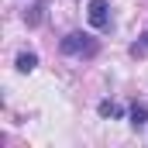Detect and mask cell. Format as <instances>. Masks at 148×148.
<instances>
[{"mask_svg":"<svg viewBox=\"0 0 148 148\" xmlns=\"http://www.w3.org/2000/svg\"><path fill=\"white\" fill-rule=\"evenodd\" d=\"M131 124H134V127L148 124V107L145 103H134V107H131Z\"/></svg>","mask_w":148,"mask_h":148,"instance_id":"6","label":"cell"},{"mask_svg":"<svg viewBox=\"0 0 148 148\" xmlns=\"http://www.w3.org/2000/svg\"><path fill=\"white\" fill-rule=\"evenodd\" d=\"M141 52H148V31H145V38L138 45H131V55H141Z\"/></svg>","mask_w":148,"mask_h":148,"instance_id":"7","label":"cell"},{"mask_svg":"<svg viewBox=\"0 0 148 148\" xmlns=\"http://www.w3.org/2000/svg\"><path fill=\"white\" fill-rule=\"evenodd\" d=\"M86 17H90V24L97 31H107L110 28V3L107 0H90L86 3Z\"/></svg>","mask_w":148,"mask_h":148,"instance_id":"2","label":"cell"},{"mask_svg":"<svg viewBox=\"0 0 148 148\" xmlns=\"http://www.w3.org/2000/svg\"><path fill=\"white\" fill-rule=\"evenodd\" d=\"M97 114H100V117H124V110H121L114 100H100V103H97Z\"/></svg>","mask_w":148,"mask_h":148,"instance_id":"4","label":"cell"},{"mask_svg":"<svg viewBox=\"0 0 148 148\" xmlns=\"http://www.w3.org/2000/svg\"><path fill=\"white\" fill-rule=\"evenodd\" d=\"M62 52L73 55V59H93L100 52V41L93 35H86V31H69V35L62 38Z\"/></svg>","mask_w":148,"mask_h":148,"instance_id":"1","label":"cell"},{"mask_svg":"<svg viewBox=\"0 0 148 148\" xmlns=\"http://www.w3.org/2000/svg\"><path fill=\"white\" fill-rule=\"evenodd\" d=\"M45 7H48V0H38L35 7L24 14V21H28V28H35V24H41V17H45Z\"/></svg>","mask_w":148,"mask_h":148,"instance_id":"3","label":"cell"},{"mask_svg":"<svg viewBox=\"0 0 148 148\" xmlns=\"http://www.w3.org/2000/svg\"><path fill=\"white\" fill-rule=\"evenodd\" d=\"M35 66H38V55H35V52H21V55H17V73H31Z\"/></svg>","mask_w":148,"mask_h":148,"instance_id":"5","label":"cell"}]
</instances>
